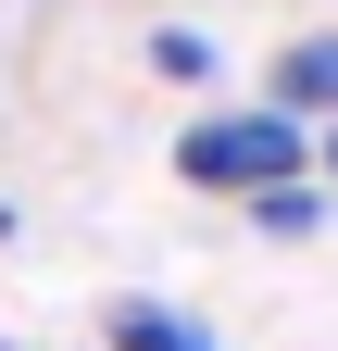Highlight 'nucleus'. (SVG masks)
I'll return each instance as SVG.
<instances>
[{
  "label": "nucleus",
  "mask_w": 338,
  "mask_h": 351,
  "mask_svg": "<svg viewBox=\"0 0 338 351\" xmlns=\"http://www.w3.org/2000/svg\"><path fill=\"white\" fill-rule=\"evenodd\" d=\"M176 176L213 189V201H263V189H288V176H313V125H288L263 101H226V113H200L176 138Z\"/></svg>",
  "instance_id": "1"
},
{
  "label": "nucleus",
  "mask_w": 338,
  "mask_h": 351,
  "mask_svg": "<svg viewBox=\"0 0 338 351\" xmlns=\"http://www.w3.org/2000/svg\"><path fill=\"white\" fill-rule=\"evenodd\" d=\"M263 113H288V125H338V25H301V38L263 63Z\"/></svg>",
  "instance_id": "2"
},
{
  "label": "nucleus",
  "mask_w": 338,
  "mask_h": 351,
  "mask_svg": "<svg viewBox=\"0 0 338 351\" xmlns=\"http://www.w3.org/2000/svg\"><path fill=\"white\" fill-rule=\"evenodd\" d=\"M101 351H226L200 314H176V301H151V289H125L101 301Z\"/></svg>",
  "instance_id": "3"
},
{
  "label": "nucleus",
  "mask_w": 338,
  "mask_h": 351,
  "mask_svg": "<svg viewBox=\"0 0 338 351\" xmlns=\"http://www.w3.org/2000/svg\"><path fill=\"white\" fill-rule=\"evenodd\" d=\"M151 75H163V88H213V75H226L213 25H151Z\"/></svg>",
  "instance_id": "4"
},
{
  "label": "nucleus",
  "mask_w": 338,
  "mask_h": 351,
  "mask_svg": "<svg viewBox=\"0 0 338 351\" xmlns=\"http://www.w3.org/2000/svg\"><path fill=\"white\" fill-rule=\"evenodd\" d=\"M250 226H263V239H313V226H326V189H313V176H288V189L250 201Z\"/></svg>",
  "instance_id": "5"
},
{
  "label": "nucleus",
  "mask_w": 338,
  "mask_h": 351,
  "mask_svg": "<svg viewBox=\"0 0 338 351\" xmlns=\"http://www.w3.org/2000/svg\"><path fill=\"white\" fill-rule=\"evenodd\" d=\"M313 189H338V125H313Z\"/></svg>",
  "instance_id": "6"
},
{
  "label": "nucleus",
  "mask_w": 338,
  "mask_h": 351,
  "mask_svg": "<svg viewBox=\"0 0 338 351\" xmlns=\"http://www.w3.org/2000/svg\"><path fill=\"white\" fill-rule=\"evenodd\" d=\"M13 239H25V213H13V201H0V251H13Z\"/></svg>",
  "instance_id": "7"
}]
</instances>
